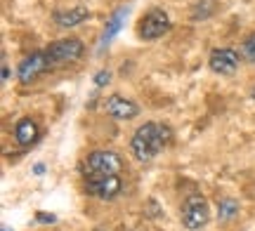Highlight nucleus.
Returning a JSON list of instances; mask_svg holds the SVG:
<instances>
[{
	"mask_svg": "<svg viewBox=\"0 0 255 231\" xmlns=\"http://www.w3.org/2000/svg\"><path fill=\"white\" fill-rule=\"evenodd\" d=\"M81 170H83V175H85V179L119 175L121 170H123V158L116 151H111V149H100V151H92L90 156L85 158Z\"/></svg>",
	"mask_w": 255,
	"mask_h": 231,
	"instance_id": "obj_2",
	"label": "nucleus"
},
{
	"mask_svg": "<svg viewBox=\"0 0 255 231\" xmlns=\"http://www.w3.org/2000/svg\"><path fill=\"white\" fill-rule=\"evenodd\" d=\"M239 64H241V52L232 50V47H215L208 57V66L213 74L218 76H232L237 74Z\"/></svg>",
	"mask_w": 255,
	"mask_h": 231,
	"instance_id": "obj_7",
	"label": "nucleus"
},
{
	"mask_svg": "<svg viewBox=\"0 0 255 231\" xmlns=\"http://www.w3.org/2000/svg\"><path fill=\"white\" fill-rule=\"evenodd\" d=\"M170 142H173V130L168 128V125H163V123L149 120V123L139 125V128L132 132V137H130V154H132L139 163H149V160H154Z\"/></svg>",
	"mask_w": 255,
	"mask_h": 231,
	"instance_id": "obj_1",
	"label": "nucleus"
},
{
	"mask_svg": "<svg viewBox=\"0 0 255 231\" xmlns=\"http://www.w3.org/2000/svg\"><path fill=\"white\" fill-rule=\"evenodd\" d=\"M241 59H246L251 64H255V31L251 36L244 38V43H241Z\"/></svg>",
	"mask_w": 255,
	"mask_h": 231,
	"instance_id": "obj_14",
	"label": "nucleus"
},
{
	"mask_svg": "<svg viewBox=\"0 0 255 231\" xmlns=\"http://www.w3.org/2000/svg\"><path fill=\"white\" fill-rule=\"evenodd\" d=\"M47 57L52 66H64V64H73L78 62L83 55H85V45H83L78 38H62V40H55L45 47Z\"/></svg>",
	"mask_w": 255,
	"mask_h": 231,
	"instance_id": "obj_4",
	"label": "nucleus"
},
{
	"mask_svg": "<svg viewBox=\"0 0 255 231\" xmlns=\"http://www.w3.org/2000/svg\"><path fill=\"white\" fill-rule=\"evenodd\" d=\"M130 12V7L128 5H121V7H116L114 9V14L109 17V21H107V26H104V33H102V38H100V52H104V47L109 45L111 40L116 38V33H119L121 28H123V21H126V14Z\"/></svg>",
	"mask_w": 255,
	"mask_h": 231,
	"instance_id": "obj_11",
	"label": "nucleus"
},
{
	"mask_svg": "<svg viewBox=\"0 0 255 231\" xmlns=\"http://www.w3.org/2000/svg\"><path fill=\"white\" fill-rule=\"evenodd\" d=\"M251 97L255 99V83H253V87H251Z\"/></svg>",
	"mask_w": 255,
	"mask_h": 231,
	"instance_id": "obj_19",
	"label": "nucleus"
},
{
	"mask_svg": "<svg viewBox=\"0 0 255 231\" xmlns=\"http://www.w3.org/2000/svg\"><path fill=\"white\" fill-rule=\"evenodd\" d=\"M180 217H182L184 229L189 231H199L203 229L210 220V208L206 196L201 194H189L182 201V208H180Z\"/></svg>",
	"mask_w": 255,
	"mask_h": 231,
	"instance_id": "obj_3",
	"label": "nucleus"
},
{
	"mask_svg": "<svg viewBox=\"0 0 255 231\" xmlns=\"http://www.w3.org/2000/svg\"><path fill=\"white\" fill-rule=\"evenodd\" d=\"M7 78H9V66L2 64V80H7Z\"/></svg>",
	"mask_w": 255,
	"mask_h": 231,
	"instance_id": "obj_18",
	"label": "nucleus"
},
{
	"mask_svg": "<svg viewBox=\"0 0 255 231\" xmlns=\"http://www.w3.org/2000/svg\"><path fill=\"white\" fill-rule=\"evenodd\" d=\"M234 215H239V203L234 198H222L218 203V220L220 224H227Z\"/></svg>",
	"mask_w": 255,
	"mask_h": 231,
	"instance_id": "obj_13",
	"label": "nucleus"
},
{
	"mask_svg": "<svg viewBox=\"0 0 255 231\" xmlns=\"http://www.w3.org/2000/svg\"><path fill=\"white\" fill-rule=\"evenodd\" d=\"M104 111L116 120H132L139 116V106L132 99H126L123 94H111L104 99Z\"/></svg>",
	"mask_w": 255,
	"mask_h": 231,
	"instance_id": "obj_9",
	"label": "nucleus"
},
{
	"mask_svg": "<svg viewBox=\"0 0 255 231\" xmlns=\"http://www.w3.org/2000/svg\"><path fill=\"white\" fill-rule=\"evenodd\" d=\"M170 28H173V21H170V17H168V12L154 7L142 17L139 26H137V33H139L142 40H156V38L165 36Z\"/></svg>",
	"mask_w": 255,
	"mask_h": 231,
	"instance_id": "obj_6",
	"label": "nucleus"
},
{
	"mask_svg": "<svg viewBox=\"0 0 255 231\" xmlns=\"http://www.w3.org/2000/svg\"><path fill=\"white\" fill-rule=\"evenodd\" d=\"M33 172H36V175H43V172H45V165H43V163H36V165H33Z\"/></svg>",
	"mask_w": 255,
	"mask_h": 231,
	"instance_id": "obj_17",
	"label": "nucleus"
},
{
	"mask_svg": "<svg viewBox=\"0 0 255 231\" xmlns=\"http://www.w3.org/2000/svg\"><path fill=\"white\" fill-rule=\"evenodd\" d=\"M88 17H90V9L78 5V7H71V9H57L52 14V21L59 28H73V26H81L83 21H88Z\"/></svg>",
	"mask_w": 255,
	"mask_h": 231,
	"instance_id": "obj_10",
	"label": "nucleus"
},
{
	"mask_svg": "<svg viewBox=\"0 0 255 231\" xmlns=\"http://www.w3.org/2000/svg\"><path fill=\"white\" fill-rule=\"evenodd\" d=\"M57 217L55 215H47V213H38L36 215V222H43V224H52Z\"/></svg>",
	"mask_w": 255,
	"mask_h": 231,
	"instance_id": "obj_16",
	"label": "nucleus"
},
{
	"mask_svg": "<svg viewBox=\"0 0 255 231\" xmlns=\"http://www.w3.org/2000/svg\"><path fill=\"white\" fill-rule=\"evenodd\" d=\"M40 137V128H38L36 120L31 118H21L17 120V125H14V139H17L19 147H33Z\"/></svg>",
	"mask_w": 255,
	"mask_h": 231,
	"instance_id": "obj_12",
	"label": "nucleus"
},
{
	"mask_svg": "<svg viewBox=\"0 0 255 231\" xmlns=\"http://www.w3.org/2000/svg\"><path fill=\"white\" fill-rule=\"evenodd\" d=\"M123 189V179L119 175H109V177H92L85 179V194L95 196L100 201H114Z\"/></svg>",
	"mask_w": 255,
	"mask_h": 231,
	"instance_id": "obj_8",
	"label": "nucleus"
},
{
	"mask_svg": "<svg viewBox=\"0 0 255 231\" xmlns=\"http://www.w3.org/2000/svg\"><path fill=\"white\" fill-rule=\"evenodd\" d=\"M50 69H55L52 62H50V57H47L45 50H40V52H31L26 55L17 66V78L21 85H31L33 80H38L40 76L50 71Z\"/></svg>",
	"mask_w": 255,
	"mask_h": 231,
	"instance_id": "obj_5",
	"label": "nucleus"
},
{
	"mask_svg": "<svg viewBox=\"0 0 255 231\" xmlns=\"http://www.w3.org/2000/svg\"><path fill=\"white\" fill-rule=\"evenodd\" d=\"M109 83H111L109 71H97V74H95V85H97V87H104V85H109Z\"/></svg>",
	"mask_w": 255,
	"mask_h": 231,
	"instance_id": "obj_15",
	"label": "nucleus"
}]
</instances>
